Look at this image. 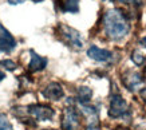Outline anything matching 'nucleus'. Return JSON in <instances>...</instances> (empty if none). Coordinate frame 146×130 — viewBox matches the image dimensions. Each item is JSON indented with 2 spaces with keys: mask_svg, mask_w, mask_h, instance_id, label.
Masks as SVG:
<instances>
[{
  "mask_svg": "<svg viewBox=\"0 0 146 130\" xmlns=\"http://www.w3.org/2000/svg\"><path fill=\"white\" fill-rule=\"evenodd\" d=\"M103 24H105V31L107 36L114 40L125 38L130 31L127 16L119 8L109 9L103 16Z\"/></svg>",
  "mask_w": 146,
  "mask_h": 130,
  "instance_id": "f257e3e1",
  "label": "nucleus"
},
{
  "mask_svg": "<svg viewBox=\"0 0 146 130\" xmlns=\"http://www.w3.org/2000/svg\"><path fill=\"white\" fill-rule=\"evenodd\" d=\"M58 30H59V34L63 38V40L66 42L67 44L72 46L75 48H82L83 43H82V39H80V34L76 30L68 27L66 24H59Z\"/></svg>",
  "mask_w": 146,
  "mask_h": 130,
  "instance_id": "f03ea898",
  "label": "nucleus"
},
{
  "mask_svg": "<svg viewBox=\"0 0 146 130\" xmlns=\"http://www.w3.org/2000/svg\"><path fill=\"white\" fill-rule=\"evenodd\" d=\"M129 111L127 102L121 95H113L109 107V115L111 118H121Z\"/></svg>",
  "mask_w": 146,
  "mask_h": 130,
  "instance_id": "7ed1b4c3",
  "label": "nucleus"
},
{
  "mask_svg": "<svg viewBox=\"0 0 146 130\" xmlns=\"http://www.w3.org/2000/svg\"><path fill=\"white\" fill-rule=\"evenodd\" d=\"M27 111L36 121H48L55 114V111L47 105H30L27 107Z\"/></svg>",
  "mask_w": 146,
  "mask_h": 130,
  "instance_id": "20e7f679",
  "label": "nucleus"
},
{
  "mask_svg": "<svg viewBox=\"0 0 146 130\" xmlns=\"http://www.w3.org/2000/svg\"><path fill=\"white\" fill-rule=\"evenodd\" d=\"M62 126L64 130H79L80 121L79 115L74 107H66L63 111V122Z\"/></svg>",
  "mask_w": 146,
  "mask_h": 130,
  "instance_id": "39448f33",
  "label": "nucleus"
},
{
  "mask_svg": "<svg viewBox=\"0 0 146 130\" xmlns=\"http://www.w3.org/2000/svg\"><path fill=\"white\" fill-rule=\"evenodd\" d=\"M16 47V40L11 35V32L0 24V52H11Z\"/></svg>",
  "mask_w": 146,
  "mask_h": 130,
  "instance_id": "423d86ee",
  "label": "nucleus"
},
{
  "mask_svg": "<svg viewBox=\"0 0 146 130\" xmlns=\"http://www.w3.org/2000/svg\"><path fill=\"white\" fill-rule=\"evenodd\" d=\"M42 94L46 99H50V101H59L64 95V91H63V87L58 82H52L50 83L47 87H46Z\"/></svg>",
  "mask_w": 146,
  "mask_h": 130,
  "instance_id": "0eeeda50",
  "label": "nucleus"
},
{
  "mask_svg": "<svg viewBox=\"0 0 146 130\" xmlns=\"http://www.w3.org/2000/svg\"><path fill=\"white\" fill-rule=\"evenodd\" d=\"M87 55H89V58H91L93 60H97V62H107V60H110L113 58V52L111 51L99 48L97 46H91L87 50Z\"/></svg>",
  "mask_w": 146,
  "mask_h": 130,
  "instance_id": "6e6552de",
  "label": "nucleus"
},
{
  "mask_svg": "<svg viewBox=\"0 0 146 130\" xmlns=\"http://www.w3.org/2000/svg\"><path fill=\"white\" fill-rule=\"evenodd\" d=\"M30 54H31V60H30V64H28V70L31 72H38L44 70L46 66H47V58L44 56H40L34 51V50H30Z\"/></svg>",
  "mask_w": 146,
  "mask_h": 130,
  "instance_id": "1a4fd4ad",
  "label": "nucleus"
},
{
  "mask_svg": "<svg viewBox=\"0 0 146 130\" xmlns=\"http://www.w3.org/2000/svg\"><path fill=\"white\" fill-rule=\"evenodd\" d=\"M122 81H123V85L127 87V90L133 91V90H137L138 86L142 85V75L139 72L129 71L127 74L123 75Z\"/></svg>",
  "mask_w": 146,
  "mask_h": 130,
  "instance_id": "9d476101",
  "label": "nucleus"
},
{
  "mask_svg": "<svg viewBox=\"0 0 146 130\" xmlns=\"http://www.w3.org/2000/svg\"><path fill=\"white\" fill-rule=\"evenodd\" d=\"M76 94H78V101L79 103H89L91 97H93V90L87 87V86H80L78 87V91H76Z\"/></svg>",
  "mask_w": 146,
  "mask_h": 130,
  "instance_id": "9b49d317",
  "label": "nucleus"
},
{
  "mask_svg": "<svg viewBox=\"0 0 146 130\" xmlns=\"http://www.w3.org/2000/svg\"><path fill=\"white\" fill-rule=\"evenodd\" d=\"M63 11L70 12V14H78L79 12V0H64Z\"/></svg>",
  "mask_w": 146,
  "mask_h": 130,
  "instance_id": "f8f14e48",
  "label": "nucleus"
},
{
  "mask_svg": "<svg viewBox=\"0 0 146 130\" xmlns=\"http://www.w3.org/2000/svg\"><path fill=\"white\" fill-rule=\"evenodd\" d=\"M0 130H13L12 125H11L9 119L7 118V115L1 114V113H0Z\"/></svg>",
  "mask_w": 146,
  "mask_h": 130,
  "instance_id": "ddd939ff",
  "label": "nucleus"
},
{
  "mask_svg": "<svg viewBox=\"0 0 146 130\" xmlns=\"http://www.w3.org/2000/svg\"><path fill=\"white\" fill-rule=\"evenodd\" d=\"M131 60H133L137 66H141V64H143V62H145V56H143L141 52L134 51L133 54H131Z\"/></svg>",
  "mask_w": 146,
  "mask_h": 130,
  "instance_id": "4468645a",
  "label": "nucleus"
},
{
  "mask_svg": "<svg viewBox=\"0 0 146 130\" xmlns=\"http://www.w3.org/2000/svg\"><path fill=\"white\" fill-rule=\"evenodd\" d=\"M0 66L9 70V71H13L16 68V63L13 60H11V59H4V60H0Z\"/></svg>",
  "mask_w": 146,
  "mask_h": 130,
  "instance_id": "2eb2a0df",
  "label": "nucleus"
},
{
  "mask_svg": "<svg viewBox=\"0 0 146 130\" xmlns=\"http://www.w3.org/2000/svg\"><path fill=\"white\" fill-rule=\"evenodd\" d=\"M9 4L12 5H16V4H22V3H24V0H8Z\"/></svg>",
  "mask_w": 146,
  "mask_h": 130,
  "instance_id": "dca6fc26",
  "label": "nucleus"
},
{
  "mask_svg": "<svg viewBox=\"0 0 146 130\" xmlns=\"http://www.w3.org/2000/svg\"><path fill=\"white\" fill-rule=\"evenodd\" d=\"M139 44H141L142 47H145V48H146V36H145V38H142L141 40H139Z\"/></svg>",
  "mask_w": 146,
  "mask_h": 130,
  "instance_id": "f3484780",
  "label": "nucleus"
},
{
  "mask_svg": "<svg viewBox=\"0 0 146 130\" xmlns=\"http://www.w3.org/2000/svg\"><path fill=\"white\" fill-rule=\"evenodd\" d=\"M4 78H5V74H4V72H3V71H0V82L3 81Z\"/></svg>",
  "mask_w": 146,
  "mask_h": 130,
  "instance_id": "a211bd4d",
  "label": "nucleus"
},
{
  "mask_svg": "<svg viewBox=\"0 0 146 130\" xmlns=\"http://www.w3.org/2000/svg\"><path fill=\"white\" fill-rule=\"evenodd\" d=\"M87 130H99V129H98L97 126H89V129Z\"/></svg>",
  "mask_w": 146,
  "mask_h": 130,
  "instance_id": "6ab92c4d",
  "label": "nucleus"
},
{
  "mask_svg": "<svg viewBox=\"0 0 146 130\" xmlns=\"http://www.w3.org/2000/svg\"><path fill=\"white\" fill-rule=\"evenodd\" d=\"M34 3H40V1H43V0H32Z\"/></svg>",
  "mask_w": 146,
  "mask_h": 130,
  "instance_id": "aec40b11",
  "label": "nucleus"
},
{
  "mask_svg": "<svg viewBox=\"0 0 146 130\" xmlns=\"http://www.w3.org/2000/svg\"><path fill=\"white\" fill-rule=\"evenodd\" d=\"M142 94H143V97H145V99H146V89H145V91H143Z\"/></svg>",
  "mask_w": 146,
  "mask_h": 130,
  "instance_id": "412c9836",
  "label": "nucleus"
}]
</instances>
